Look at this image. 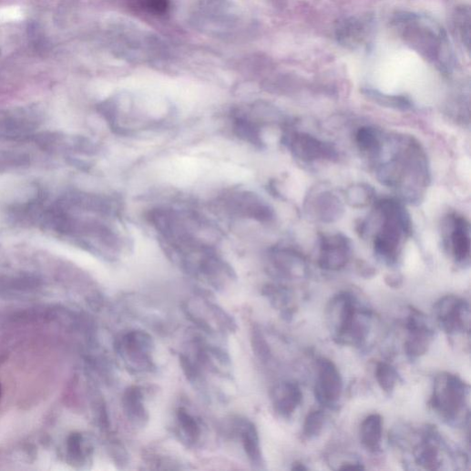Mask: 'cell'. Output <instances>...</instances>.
<instances>
[{
  "instance_id": "6",
  "label": "cell",
  "mask_w": 471,
  "mask_h": 471,
  "mask_svg": "<svg viewBox=\"0 0 471 471\" xmlns=\"http://www.w3.org/2000/svg\"><path fill=\"white\" fill-rule=\"evenodd\" d=\"M120 353L129 366L137 370L150 371L154 363L152 353L155 344L152 337L142 331H133L123 336Z\"/></svg>"
},
{
  "instance_id": "8",
  "label": "cell",
  "mask_w": 471,
  "mask_h": 471,
  "mask_svg": "<svg viewBox=\"0 0 471 471\" xmlns=\"http://www.w3.org/2000/svg\"><path fill=\"white\" fill-rule=\"evenodd\" d=\"M342 392L343 380L337 366L329 359L319 360L315 387V394L319 403L332 408L340 400Z\"/></svg>"
},
{
  "instance_id": "1",
  "label": "cell",
  "mask_w": 471,
  "mask_h": 471,
  "mask_svg": "<svg viewBox=\"0 0 471 471\" xmlns=\"http://www.w3.org/2000/svg\"><path fill=\"white\" fill-rule=\"evenodd\" d=\"M376 177L412 204L419 203L430 182L427 157L412 137L384 135L381 148L370 159Z\"/></svg>"
},
{
  "instance_id": "19",
  "label": "cell",
  "mask_w": 471,
  "mask_h": 471,
  "mask_svg": "<svg viewBox=\"0 0 471 471\" xmlns=\"http://www.w3.org/2000/svg\"><path fill=\"white\" fill-rule=\"evenodd\" d=\"M384 422L380 415H371L361 425L360 441L369 451H376L381 446Z\"/></svg>"
},
{
  "instance_id": "23",
  "label": "cell",
  "mask_w": 471,
  "mask_h": 471,
  "mask_svg": "<svg viewBox=\"0 0 471 471\" xmlns=\"http://www.w3.org/2000/svg\"><path fill=\"white\" fill-rule=\"evenodd\" d=\"M453 25L459 40L469 49L470 44V10L467 6H459L453 15Z\"/></svg>"
},
{
  "instance_id": "24",
  "label": "cell",
  "mask_w": 471,
  "mask_h": 471,
  "mask_svg": "<svg viewBox=\"0 0 471 471\" xmlns=\"http://www.w3.org/2000/svg\"><path fill=\"white\" fill-rule=\"evenodd\" d=\"M263 294L275 309L282 311V316H292V309L290 308L291 296L286 289L268 286L264 288Z\"/></svg>"
},
{
  "instance_id": "14",
  "label": "cell",
  "mask_w": 471,
  "mask_h": 471,
  "mask_svg": "<svg viewBox=\"0 0 471 471\" xmlns=\"http://www.w3.org/2000/svg\"><path fill=\"white\" fill-rule=\"evenodd\" d=\"M449 247L455 261L465 263L470 257V226L468 221L458 215L450 217Z\"/></svg>"
},
{
  "instance_id": "30",
  "label": "cell",
  "mask_w": 471,
  "mask_h": 471,
  "mask_svg": "<svg viewBox=\"0 0 471 471\" xmlns=\"http://www.w3.org/2000/svg\"><path fill=\"white\" fill-rule=\"evenodd\" d=\"M236 130L238 131L239 136L244 138L246 140L253 144L261 143L257 129L249 121L239 119L237 121Z\"/></svg>"
},
{
  "instance_id": "25",
  "label": "cell",
  "mask_w": 471,
  "mask_h": 471,
  "mask_svg": "<svg viewBox=\"0 0 471 471\" xmlns=\"http://www.w3.org/2000/svg\"><path fill=\"white\" fill-rule=\"evenodd\" d=\"M374 374L375 380L378 382L382 390L391 394L394 391L398 381L396 369L388 363H379L378 365H376Z\"/></svg>"
},
{
  "instance_id": "17",
  "label": "cell",
  "mask_w": 471,
  "mask_h": 471,
  "mask_svg": "<svg viewBox=\"0 0 471 471\" xmlns=\"http://www.w3.org/2000/svg\"><path fill=\"white\" fill-rule=\"evenodd\" d=\"M239 428L242 445L250 462L257 469L263 468L264 460L259 433L255 425L248 420H244L240 424Z\"/></svg>"
},
{
  "instance_id": "28",
  "label": "cell",
  "mask_w": 471,
  "mask_h": 471,
  "mask_svg": "<svg viewBox=\"0 0 471 471\" xmlns=\"http://www.w3.org/2000/svg\"><path fill=\"white\" fill-rule=\"evenodd\" d=\"M325 415L322 411L311 412L303 425V435L307 439H314L318 437L324 427Z\"/></svg>"
},
{
  "instance_id": "10",
  "label": "cell",
  "mask_w": 471,
  "mask_h": 471,
  "mask_svg": "<svg viewBox=\"0 0 471 471\" xmlns=\"http://www.w3.org/2000/svg\"><path fill=\"white\" fill-rule=\"evenodd\" d=\"M351 241L343 234L324 236L321 241L319 265L327 271H339L351 257Z\"/></svg>"
},
{
  "instance_id": "4",
  "label": "cell",
  "mask_w": 471,
  "mask_h": 471,
  "mask_svg": "<svg viewBox=\"0 0 471 471\" xmlns=\"http://www.w3.org/2000/svg\"><path fill=\"white\" fill-rule=\"evenodd\" d=\"M328 320L333 339L340 344L359 346L365 340L369 313L350 293H340L328 308Z\"/></svg>"
},
{
  "instance_id": "33",
  "label": "cell",
  "mask_w": 471,
  "mask_h": 471,
  "mask_svg": "<svg viewBox=\"0 0 471 471\" xmlns=\"http://www.w3.org/2000/svg\"><path fill=\"white\" fill-rule=\"evenodd\" d=\"M387 284L393 288H398L402 284V279L397 275H391L386 279Z\"/></svg>"
},
{
  "instance_id": "16",
  "label": "cell",
  "mask_w": 471,
  "mask_h": 471,
  "mask_svg": "<svg viewBox=\"0 0 471 471\" xmlns=\"http://www.w3.org/2000/svg\"><path fill=\"white\" fill-rule=\"evenodd\" d=\"M310 211L314 217L323 222H333L340 219L343 212V207L340 200L331 192L324 191L312 198Z\"/></svg>"
},
{
  "instance_id": "31",
  "label": "cell",
  "mask_w": 471,
  "mask_h": 471,
  "mask_svg": "<svg viewBox=\"0 0 471 471\" xmlns=\"http://www.w3.org/2000/svg\"><path fill=\"white\" fill-rule=\"evenodd\" d=\"M179 363L186 379L192 384H197L200 379V373L196 364L182 354L179 356Z\"/></svg>"
},
{
  "instance_id": "29",
  "label": "cell",
  "mask_w": 471,
  "mask_h": 471,
  "mask_svg": "<svg viewBox=\"0 0 471 471\" xmlns=\"http://www.w3.org/2000/svg\"><path fill=\"white\" fill-rule=\"evenodd\" d=\"M251 347L256 357L265 363L271 358L270 345L258 326H254L251 331Z\"/></svg>"
},
{
  "instance_id": "7",
  "label": "cell",
  "mask_w": 471,
  "mask_h": 471,
  "mask_svg": "<svg viewBox=\"0 0 471 471\" xmlns=\"http://www.w3.org/2000/svg\"><path fill=\"white\" fill-rule=\"evenodd\" d=\"M435 318L446 333L456 334L469 331V305L455 296H446L435 306Z\"/></svg>"
},
{
  "instance_id": "20",
  "label": "cell",
  "mask_w": 471,
  "mask_h": 471,
  "mask_svg": "<svg viewBox=\"0 0 471 471\" xmlns=\"http://www.w3.org/2000/svg\"><path fill=\"white\" fill-rule=\"evenodd\" d=\"M275 266L282 274L290 277H302L306 273V264L302 256L288 250L275 253Z\"/></svg>"
},
{
  "instance_id": "3",
  "label": "cell",
  "mask_w": 471,
  "mask_h": 471,
  "mask_svg": "<svg viewBox=\"0 0 471 471\" xmlns=\"http://www.w3.org/2000/svg\"><path fill=\"white\" fill-rule=\"evenodd\" d=\"M376 231L374 250L376 256L388 264L397 262L404 243L412 234V221L404 205L394 200H384L375 206L374 214Z\"/></svg>"
},
{
  "instance_id": "5",
  "label": "cell",
  "mask_w": 471,
  "mask_h": 471,
  "mask_svg": "<svg viewBox=\"0 0 471 471\" xmlns=\"http://www.w3.org/2000/svg\"><path fill=\"white\" fill-rule=\"evenodd\" d=\"M468 386L452 374L437 376L430 401L432 408L448 423L456 422L465 411Z\"/></svg>"
},
{
  "instance_id": "2",
  "label": "cell",
  "mask_w": 471,
  "mask_h": 471,
  "mask_svg": "<svg viewBox=\"0 0 471 471\" xmlns=\"http://www.w3.org/2000/svg\"><path fill=\"white\" fill-rule=\"evenodd\" d=\"M393 26L404 42L444 73L454 67L450 43L443 27L435 20L414 13H398Z\"/></svg>"
},
{
  "instance_id": "11",
  "label": "cell",
  "mask_w": 471,
  "mask_h": 471,
  "mask_svg": "<svg viewBox=\"0 0 471 471\" xmlns=\"http://www.w3.org/2000/svg\"><path fill=\"white\" fill-rule=\"evenodd\" d=\"M406 327L409 336L404 349L408 357L414 360L426 353L434 333L427 324L425 316L415 309L411 310Z\"/></svg>"
},
{
  "instance_id": "35",
  "label": "cell",
  "mask_w": 471,
  "mask_h": 471,
  "mask_svg": "<svg viewBox=\"0 0 471 471\" xmlns=\"http://www.w3.org/2000/svg\"><path fill=\"white\" fill-rule=\"evenodd\" d=\"M308 468L301 462H296L293 464V467H292V470H300V471H302V470H307Z\"/></svg>"
},
{
  "instance_id": "9",
  "label": "cell",
  "mask_w": 471,
  "mask_h": 471,
  "mask_svg": "<svg viewBox=\"0 0 471 471\" xmlns=\"http://www.w3.org/2000/svg\"><path fill=\"white\" fill-rule=\"evenodd\" d=\"M288 145L294 156L303 161L336 160L334 147L306 133H294L288 138Z\"/></svg>"
},
{
  "instance_id": "21",
  "label": "cell",
  "mask_w": 471,
  "mask_h": 471,
  "mask_svg": "<svg viewBox=\"0 0 471 471\" xmlns=\"http://www.w3.org/2000/svg\"><path fill=\"white\" fill-rule=\"evenodd\" d=\"M383 134L373 128H361L357 131L355 141L358 148L369 159L381 148Z\"/></svg>"
},
{
  "instance_id": "18",
  "label": "cell",
  "mask_w": 471,
  "mask_h": 471,
  "mask_svg": "<svg viewBox=\"0 0 471 471\" xmlns=\"http://www.w3.org/2000/svg\"><path fill=\"white\" fill-rule=\"evenodd\" d=\"M176 418L179 440L187 446L195 445L202 434L200 422L183 408L177 411Z\"/></svg>"
},
{
  "instance_id": "12",
  "label": "cell",
  "mask_w": 471,
  "mask_h": 471,
  "mask_svg": "<svg viewBox=\"0 0 471 471\" xmlns=\"http://www.w3.org/2000/svg\"><path fill=\"white\" fill-rule=\"evenodd\" d=\"M372 31V23L364 17H349L337 23L335 35L338 42L351 49L363 46Z\"/></svg>"
},
{
  "instance_id": "34",
  "label": "cell",
  "mask_w": 471,
  "mask_h": 471,
  "mask_svg": "<svg viewBox=\"0 0 471 471\" xmlns=\"http://www.w3.org/2000/svg\"><path fill=\"white\" fill-rule=\"evenodd\" d=\"M340 469L342 470H361L364 467L360 463H346L343 464Z\"/></svg>"
},
{
  "instance_id": "32",
  "label": "cell",
  "mask_w": 471,
  "mask_h": 471,
  "mask_svg": "<svg viewBox=\"0 0 471 471\" xmlns=\"http://www.w3.org/2000/svg\"><path fill=\"white\" fill-rule=\"evenodd\" d=\"M144 8L156 14H163L169 8L168 0H142Z\"/></svg>"
},
{
  "instance_id": "13",
  "label": "cell",
  "mask_w": 471,
  "mask_h": 471,
  "mask_svg": "<svg viewBox=\"0 0 471 471\" xmlns=\"http://www.w3.org/2000/svg\"><path fill=\"white\" fill-rule=\"evenodd\" d=\"M303 394L298 384L282 383L271 392V403L274 412L282 418H290L302 404Z\"/></svg>"
},
{
  "instance_id": "27",
  "label": "cell",
  "mask_w": 471,
  "mask_h": 471,
  "mask_svg": "<svg viewBox=\"0 0 471 471\" xmlns=\"http://www.w3.org/2000/svg\"><path fill=\"white\" fill-rule=\"evenodd\" d=\"M374 192L372 188L365 184H356L349 188L346 199L353 208H363L369 205L374 199Z\"/></svg>"
},
{
  "instance_id": "22",
  "label": "cell",
  "mask_w": 471,
  "mask_h": 471,
  "mask_svg": "<svg viewBox=\"0 0 471 471\" xmlns=\"http://www.w3.org/2000/svg\"><path fill=\"white\" fill-rule=\"evenodd\" d=\"M363 93L372 102L387 108L399 111H409L413 108L412 102L404 97L390 96V94L371 88L363 89Z\"/></svg>"
},
{
  "instance_id": "15",
  "label": "cell",
  "mask_w": 471,
  "mask_h": 471,
  "mask_svg": "<svg viewBox=\"0 0 471 471\" xmlns=\"http://www.w3.org/2000/svg\"><path fill=\"white\" fill-rule=\"evenodd\" d=\"M123 409L128 421L136 427L143 428L149 420L144 403V394L138 386L127 389L123 396Z\"/></svg>"
},
{
  "instance_id": "26",
  "label": "cell",
  "mask_w": 471,
  "mask_h": 471,
  "mask_svg": "<svg viewBox=\"0 0 471 471\" xmlns=\"http://www.w3.org/2000/svg\"><path fill=\"white\" fill-rule=\"evenodd\" d=\"M415 460L425 469H437L440 466L439 451L433 443L425 442L416 448Z\"/></svg>"
}]
</instances>
